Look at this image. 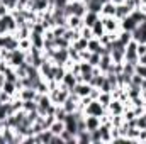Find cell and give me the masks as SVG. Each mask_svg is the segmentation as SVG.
Wrapping results in <instances>:
<instances>
[{
  "label": "cell",
  "mask_w": 146,
  "mask_h": 144,
  "mask_svg": "<svg viewBox=\"0 0 146 144\" xmlns=\"http://www.w3.org/2000/svg\"><path fill=\"white\" fill-rule=\"evenodd\" d=\"M124 61L127 63H133V65H138L139 63V56H138V42L134 39H131L127 44H126V54H124Z\"/></svg>",
  "instance_id": "6da1fadb"
},
{
  "label": "cell",
  "mask_w": 146,
  "mask_h": 144,
  "mask_svg": "<svg viewBox=\"0 0 146 144\" xmlns=\"http://www.w3.org/2000/svg\"><path fill=\"white\" fill-rule=\"evenodd\" d=\"M68 95H70V90L65 88V87H61V85L56 87V88H53V90H49V97H51V102L54 105H61L68 98Z\"/></svg>",
  "instance_id": "7a4b0ae2"
},
{
  "label": "cell",
  "mask_w": 146,
  "mask_h": 144,
  "mask_svg": "<svg viewBox=\"0 0 146 144\" xmlns=\"http://www.w3.org/2000/svg\"><path fill=\"white\" fill-rule=\"evenodd\" d=\"M26 56H27V53H26V51H22L21 48H19V49H14V51H10L7 63H9V66L17 68V66H21V65L26 61Z\"/></svg>",
  "instance_id": "3957f363"
},
{
  "label": "cell",
  "mask_w": 146,
  "mask_h": 144,
  "mask_svg": "<svg viewBox=\"0 0 146 144\" xmlns=\"http://www.w3.org/2000/svg\"><path fill=\"white\" fill-rule=\"evenodd\" d=\"M83 112H85V115H95V117H102L106 112H107V108L104 107L100 102H99V98L97 100H92L87 107L83 108Z\"/></svg>",
  "instance_id": "277c9868"
},
{
  "label": "cell",
  "mask_w": 146,
  "mask_h": 144,
  "mask_svg": "<svg viewBox=\"0 0 146 144\" xmlns=\"http://www.w3.org/2000/svg\"><path fill=\"white\" fill-rule=\"evenodd\" d=\"M39 73H41L42 80L51 81L53 76H54V63H53V59H44L42 65L39 66Z\"/></svg>",
  "instance_id": "5b68a950"
},
{
  "label": "cell",
  "mask_w": 146,
  "mask_h": 144,
  "mask_svg": "<svg viewBox=\"0 0 146 144\" xmlns=\"http://www.w3.org/2000/svg\"><path fill=\"white\" fill-rule=\"evenodd\" d=\"M51 59H53L54 65H61V66H65V65L70 61L68 48H66V49H65V48H56L54 53H53V56H51Z\"/></svg>",
  "instance_id": "8992f818"
},
{
  "label": "cell",
  "mask_w": 146,
  "mask_h": 144,
  "mask_svg": "<svg viewBox=\"0 0 146 144\" xmlns=\"http://www.w3.org/2000/svg\"><path fill=\"white\" fill-rule=\"evenodd\" d=\"M26 7H27L29 10L36 12L37 15L42 14V12H46V10H51V9H49V0H29Z\"/></svg>",
  "instance_id": "52a82bcc"
},
{
  "label": "cell",
  "mask_w": 146,
  "mask_h": 144,
  "mask_svg": "<svg viewBox=\"0 0 146 144\" xmlns=\"http://www.w3.org/2000/svg\"><path fill=\"white\" fill-rule=\"evenodd\" d=\"M102 22H104V27H106V32H110V34H117L121 31V20L115 19V17H102Z\"/></svg>",
  "instance_id": "ba28073f"
},
{
  "label": "cell",
  "mask_w": 146,
  "mask_h": 144,
  "mask_svg": "<svg viewBox=\"0 0 146 144\" xmlns=\"http://www.w3.org/2000/svg\"><path fill=\"white\" fill-rule=\"evenodd\" d=\"M0 24L3 26L5 32H15L17 31V22H15V19H14V15L10 12L0 17Z\"/></svg>",
  "instance_id": "9c48e42d"
},
{
  "label": "cell",
  "mask_w": 146,
  "mask_h": 144,
  "mask_svg": "<svg viewBox=\"0 0 146 144\" xmlns=\"http://www.w3.org/2000/svg\"><path fill=\"white\" fill-rule=\"evenodd\" d=\"M90 90H92L90 83H87V81H78V83L73 87V90L70 92V93H75V95H78V97L82 98V97L90 95Z\"/></svg>",
  "instance_id": "30bf717a"
},
{
  "label": "cell",
  "mask_w": 146,
  "mask_h": 144,
  "mask_svg": "<svg viewBox=\"0 0 146 144\" xmlns=\"http://www.w3.org/2000/svg\"><path fill=\"white\" fill-rule=\"evenodd\" d=\"M78 83V80H76V75L73 71H70V70H66V73H65V76H63V80L60 81V85L61 87H65V88H68L70 92L73 90V87Z\"/></svg>",
  "instance_id": "8fae6325"
},
{
  "label": "cell",
  "mask_w": 146,
  "mask_h": 144,
  "mask_svg": "<svg viewBox=\"0 0 146 144\" xmlns=\"http://www.w3.org/2000/svg\"><path fill=\"white\" fill-rule=\"evenodd\" d=\"M87 49H88L90 53H99L100 56L104 54V46H102V42H100L99 37H92V39L87 42Z\"/></svg>",
  "instance_id": "7c38bea8"
},
{
  "label": "cell",
  "mask_w": 146,
  "mask_h": 144,
  "mask_svg": "<svg viewBox=\"0 0 146 144\" xmlns=\"http://www.w3.org/2000/svg\"><path fill=\"white\" fill-rule=\"evenodd\" d=\"M107 112L110 115H121L124 112V104L121 100H117V98H112V102L107 105Z\"/></svg>",
  "instance_id": "4fadbf2b"
},
{
  "label": "cell",
  "mask_w": 146,
  "mask_h": 144,
  "mask_svg": "<svg viewBox=\"0 0 146 144\" xmlns=\"http://www.w3.org/2000/svg\"><path fill=\"white\" fill-rule=\"evenodd\" d=\"M15 97H19L21 100H36L37 92L34 90V88H21V90L17 92Z\"/></svg>",
  "instance_id": "5bb4252c"
},
{
  "label": "cell",
  "mask_w": 146,
  "mask_h": 144,
  "mask_svg": "<svg viewBox=\"0 0 146 144\" xmlns=\"http://www.w3.org/2000/svg\"><path fill=\"white\" fill-rule=\"evenodd\" d=\"M138 26H139V24H138L131 15H127V17L121 19V29H122V31H129V32H133Z\"/></svg>",
  "instance_id": "9a60e30c"
},
{
  "label": "cell",
  "mask_w": 146,
  "mask_h": 144,
  "mask_svg": "<svg viewBox=\"0 0 146 144\" xmlns=\"http://www.w3.org/2000/svg\"><path fill=\"white\" fill-rule=\"evenodd\" d=\"M112 63H114V61H112L110 54H109V53H104V54L100 56V63H99V66H97V68H99L102 73H107L110 70V66H112Z\"/></svg>",
  "instance_id": "2e32d148"
},
{
  "label": "cell",
  "mask_w": 146,
  "mask_h": 144,
  "mask_svg": "<svg viewBox=\"0 0 146 144\" xmlns=\"http://www.w3.org/2000/svg\"><path fill=\"white\" fill-rule=\"evenodd\" d=\"M131 14V7H127V3L126 2H122V3H117L115 5V19H124V17H127Z\"/></svg>",
  "instance_id": "e0dca14e"
},
{
  "label": "cell",
  "mask_w": 146,
  "mask_h": 144,
  "mask_svg": "<svg viewBox=\"0 0 146 144\" xmlns=\"http://www.w3.org/2000/svg\"><path fill=\"white\" fill-rule=\"evenodd\" d=\"M100 19V14H97V12H92V10H87V14L83 15V26H87V27H92L97 20Z\"/></svg>",
  "instance_id": "ac0fdd59"
},
{
  "label": "cell",
  "mask_w": 146,
  "mask_h": 144,
  "mask_svg": "<svg viewBox=\"0 0 146 144\" xmlns=\"http://www.w3.org/2000/svg\"><path fill=\"white\" fill-rule=\"evenodd\" d=\"M85 126H87V131H95L100 127V117H95V115H85Z\"/></svg>",
  "instance_id": "d6986e66"
},
{
  "label": "cell",
  "mask_w": 146,
  "mask_h": 144,
  "mask_svg": "<svg viewBox=\"0 0 146 144\" xmlns=\"http://www.w3.org/2000/svg\"><path fill=\"white\" fill-rule=\"evenodd\" d=\"M100 15L102 17H115V3L114 2H106L102 5V10H100Z\"/></svg>",
  "instance_id": "ffe728a7"
},
{
  "label": "cell",
  "mask_w": 146,
  "mask_h": 144,
  "mask_svg": "<svg viewBox=\"0 0 146 144\" xmlns=\"http://www.w3.org/2000/svg\"><path fill=\"white\" fill-rule=\"evenodd\" d=\"M31 42H33V48H37V49H42L44 48V34H37V32H33L31 31Z\"/></svg>",
  "instance_id": "44dd1931"
},
{
  "label": "cell",
  "mask_w": 146,
  "mask_h": 144,
  "mask_svg": "<svg viewBox=\"0 0 146 144\" xmlns=\"http://www.w3.org/2000/svg\"><path fill=\"white\" fill-rule=\"evenodd\" d=\"M92 34L94 37H100L106 34V27H104V22H102V19H99L94 26H92Z\"/></svg>",
  "instance_id": "7402d4cb"
},
{
  "label": "cell",
  "mask_w": 146,
  "mask_h": 144,
  "mask_svg": "<svg viewBox=\"0 0 146 144\" xmlns=\"http://www.w3.org/2000/svg\"><path fill=\"white\" fill-rule=\"evenodd\" d=\"M68 27H72V29H82L83 27V17L70 15L68 17Z\"/></svg>",
  "instance_id": "603a6c76"
},
{
  "label": "cell",
  "mask_w": 146,
  "mask_h": 144,
  "mask_svg": "<svg viewBox=\"0 0 146 144\" xmlns=\"http://www.w3.org/2000/svg\"><path fill=\"white\" fill-rule=\"evenodd\" d=\"M49 131L56 136H61V132L65 131V122L63 120H54L51 126H49Z\"/></svg>",
  "instance_id": "cb8c5ba5"
},
{
  "label": "cell",
  "mask_w": 146,
  "mask_h": 144,
  "mask_svg": "<svg viewBox=\"0 0 146 144\" xmlns=\"http://www.w3.org/2000/svg\"><path fill=\"white\" fill-rule=\"evenodd\" d=\"M76 143L80 144H92V139H90V131H82L76 134Z\"/></svg>",
  "instance_id": "d4e9b609"
},
{
  "label": "cell",
  "mask_w": 146,
  "mask_h": 144,
  "mask_svg": "<svg viewBox=\"0 0 146 144\" xmlns=\"http://www.w3.org/2000/svg\"><path fill=\"white\" fill-rule=\"evenodd\" d=\"M65 73H66V68H65V66H61V65H54V76H53V80L60 83V81L63 80Z\"/></svg>",
  "instance_id": "484cf974"
},
{
  "label": "cell",
  "mask_w": 146,
  "mask_h": 144,
  "mask_svg": "<svg viewBox=\"0 0 146 144\" xmlns=\"http://www.w3.org/2000/svg\"><path fill=\"white\" fill-rule=\"evenodd\" d=\"M112 98H114V97H112L110 92H100V95H99V102H100L106 108H107V105L112 102Z\"/></svg>",
  "instance_id": "4316f807"
},
{
  "label": "cell",
  "mask_w": 146,
  "mask_h": 144,
  "mask_svg": "<svg viewBox=\"0 0 146 144\" xmlns=\"http://www.w3.org/2000/svg\"><path fill=\"white\" fill-rule=\"evenodd\" d=\"M87 42H88L87 39L80 37V39H76V41H73L72 42V48L73 49H76L78 53H80V51H85V49H87Z\"/></svg>",
  "instance_id": "83f0119b"
},
{
  "label": "cell",
  "mask_w": 146,
  "mask_h": 144,
  "mask_svg": "<svg viewBox=\"0 0 146 144\" xmlns=\"http://www.w3.org/2000/svg\"><path fill=\"white\" fill-rule=\"evenodd\" d=\"M117 39H119V41H121V42L126 46V44H127V42L133 39V34H131L129 31H122V29H121V31L117 32Z\"/></svg>",
  "instance_id": "f1b7e54d"
},
{
  "label": "cell",
  "mask_w": 146,
  "mask_h": 144,
  "mask_svg": "<svg viewBox=\"0 0 146 144\" xmlns=\"http://www.w3.org/2000/svg\"><path fill=\"white\" fill-rule=\"evenodd\" d=\"M66 114H68V112L63 108V105H56V108H54V117H56V120H63V122H65Z\"/></svg>",
  "instance_id": "f546056e"
},
{
  "label": "cell",
  "mask_w": 146,
  "mask_h": 144,
  "mask_svg": "<svg viewBox=\"0 0 146 144\" xmlns=\"http://www.w3.org/2000/svg\"><path fill=\"white\" fill-rule=\"evenodd\" d=\"M22 108H24L26 112L37 110V102L36 100H22Z\"/></svg>",
  "instance_id": "4dcf8cb0"
},
{
  "label": "cell",
  "mask_w": 146,
  "mask_h": 144,
  "mask_svg": "<svg viewBox=\"0 0 146 144\" xmlns=\"http://www.w3.org/2000/svg\"><path fill=\"white\" fill-rule=\"evenodd\" d=\"M19 48L22 49V51H29L31 48H33V42H31V39L29 37H26V39H19Z\"/></svg>",
  "instance_id": "1f68e13d"
},
{
  "label": "cell",
  "mask_w": 146,
  "mask_h": 144,
  "mask_svg": "<svg viewBox=\"0 0 146 144\" xmlns=\"http://www.w3.org/2000/svg\"><path fill=\"white\" fill-rule=\"evenodd\" d=\"M87 61H88L94 68H97L99 63H100V54H99V53H90V58H88Z\"/></svg>",
  "instance_id": "d6a6232c"
},
{
  "label": "cell",
  "mask_w": 146,
  "mask_h": 144,
  "mask_svg": "<svg viewBox=\"0 0 146 144\" xmlns=\"http://www.w3.org/2000/svg\"><path fill=\"white\" fill-rule=\"evenodd\" d=\"M80 36L83 37V39H87V41H90L94 34H92V27H87V26H83L82 29H80Z\"/></svg>",
  "instance_id": "836d02e7"
},
{
  "label": "cell",
  "mask_w": 146,
  "mask_h": 144,
  "mask_svg": "<svg viewBox=\"0 0 146 144\" xmlns=\"http://www.w3.org/2000/svg\"><path fill=\"white\" fill-rule=\"evenodd\" d=\"M136 127L138 129H146V112L136 117Z\"/></svg>",
  "instance_id": "e575fe53"
},
{
  "label": "cell",
  "mask_w": 146,
  "mask_h": 144,
  "mask_svg": "<svg viewBox=\"0 0 146 144\" xmlns=\"http://www.w3.org/2000/svg\"><path fill=\"white\" fill-rule=\"evenodd\" d=\"M0 2H2V3L10 10V12H12L14 9H17V3H19V0H0Z\"/></svg>",
  "instance_id": "d590c367"
},
{
  "label": "cell",
  "mask_w": 146,
  "mask_h": 144,
  "mask_svg": "<svg viewBox=\"0 0 146 144\" xmlns=\"http://www.w3.org/2000/svg\"><path fill=\"white\" fill-rule=\"evenodd\" d=\"M134 73H138L139 76L146 78V65H141V63H138V65H136V70H134Z\"/></svg>",
  "instance_id": "8d00e7d4"
},
{
  "label": "cell",
  "mask_w": 146,
  "mask_h": 144,
  "mask_svg": "<svg viewBox=\"0 0 146 144\" xmlns=\"http://www.w3.org/2000/svg\"><path fill=\"white\" fill-rule=\"evenodd\" d=\"M12 98H14L12 95H9V93H5L3 90H0V102H2V104H7V102H10Z\"/></svg>",
  "instance_id": "74e56055"
},
{
  "label": "cell",
  "mask_w": 146,
  "mask_h": 144,
  "mask_svg": "<svg viewBox=\"0 0 146 144\" xmlns=\"http://www.w3.org/2000/svg\"><path fill=\"white\" fill-rule=\"evenodd\" d=\"M99 95H100V90L92 87V90H90V98H92V100H97V98H99Z\"/></svg>",
  "instance_id": "f35d334b"
},
{
  "label": "cell",
  "mask_w": 146,
  "mask_h": 144,
  "mask_svg": "<svg viewBox=\"0 0 146 144\" xmlns=\"http://www.w3.org/2000/svg\"><path fill=\"white\" fill-rule=\"evenodd\" d=\"M9 12H10V10H9V9L0 2V17H2V15H5V14H9Z\"/></svg>",
  "instance_id": "ab89813d"
},
{
  "label": "cell",
  "mask_w": 146,
  "mask_h": 144,
  "mask_svg": "<svg viewBox=\"0 0 146 144\" xmlns=\"http://www.w3.org/2000/svg\"><path fill=\"white\" fill-rule=\"evenodd\" d=\"M139 63H141V65H146V53L143 56H139Z\"/></svg>",
  "instance_id": "60d3db41"
},
{
  "label": "cell",
  "mask_w": 146,
  "mask_h": 144,
  "mask_svg": "<svg viewBox=\"0 0 146 144\" xmlns=\"http://www.w3.org/2000/svg\"><path fill=\"white\" fill-rule=\"evenodd\" d=\"M0 144H5V141H3V136H2V131H0Z\"/></svg>",
  "instance_id": "b9f144b4"
},
{
  "label": "cell",
  "mask_w": 146,
  "mask_h": 144,
  "mask_svg": "<svg viewBox=\"0 0 146 144\" xmlns=\"http://www.w3.org/2000/svg\"><path fill=\"white\" fill-rule=\"evenodd\" d=\"M110 2H114V3H115V5H117V3H122V2H124V0H110Z\"/></svg>",
  "instance_id": "7bdbcfd3"
},
{
  "label": "cell",
  "mask_w": 146,
  "mask_h": 144,
  "mask_svg": "<svg viewBox=\"0 0 146 144\" xmlns=\"http://www.w3.org/2000/svg\"><path fill=\"white\" fill-rule=\"evenodd\" d=\"M70 2H75V0H70Z\"/></svg>",
  "instance_id": "ee69618b"
}]
</instances>
